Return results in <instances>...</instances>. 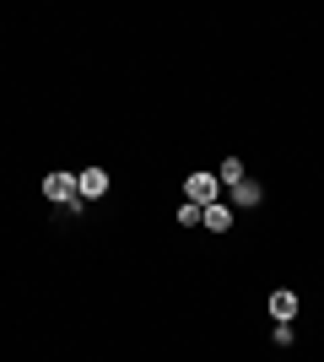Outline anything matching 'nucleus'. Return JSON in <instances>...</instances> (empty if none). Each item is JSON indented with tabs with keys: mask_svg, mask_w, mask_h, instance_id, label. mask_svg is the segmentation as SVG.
I'll return each mask as SVG.
<instances>
[{
	"mask_svg": "<svg viewBox=\"0 0 324 362\" xmlns=\"http://www.w3.org/2000/svg\"><path fill=\"white\" fill-rule=\"evenodd\" d=\"M44 195L54 200V206L81 211V184H76V173H49V179H44Z\"/></svg>",
	"mask_w": 324,
	"mask_h": 362,
	"instance_id": "obj_1",
	"label": "nucleus"
},
{
	"mask_svg": "<svg viewBox=\"0 0 324 362\" xmlns=\"http://www.w3.org/2000/svg\"><path fill=\"white\" fill-rule=\"evenodd\" d=\"M184 195H189V206H216V195H222V184H216V173H189L184 179Z\"/></svg>",
	"mask_w": 324,
	"mask_h": 362,
	"instance_id": "obj_2",
	"label": "nucleus"
},
{
	"mask_svg": "<svg viewBox=\"0 0 324 362\" xmlns=\"http://www.w3.org/2000/svg\"><path fill=\"white\" fill-rule=\"evenodd\" d=\"M76 184H81V200H103L108 195V173H103V168H87Z\"/></svg>",
	"mask_w": 324,
	"mask_h": 362,
	"instance_id": "obj_3",
	"label": "nucleus"
},
{
	"mask_svg": "<svg viewBox=\"0 0 324 362\" xmlns=\"http://www.w3.org/2000/svg\"><path fill=\"white\" fill-rule=\"evenodd\" d=\"M227 200H232V211H248V206H260V184H254V179L232 184V189H227Z\"/></svg>",
	"mask_w": 324,
	"mask_h": 362,
	"instance_id": "obj_4",
	"label": "nucleus"
},
{
	"mask_svg": "<svg viewBox=\"0 0 324 362\" xmlns=\"http://www.w3.org/2000/svg\"><path fill=\"white\" fill-rule=\"evenodd\" d=\"M200 222L211 227V233H227V227H232V206H222V200H216V206H205V211H200Z\"/></svg>",
	"mask_w": 324,
	"mask_h": 362,
	"instance_id": "obj_5",
	"label": "nucleus"
},
{
	"mask_svg": "<svg viewBox=\"0 0 324 362\" xmlns=\"http://www.w3.org/2000/svg\"><path fill=\"white\" fill-rule=\"evenodd\" d=\"M270 314H276L281 325H292V314H297V292H270Z\"/></svg>",
	"mask_w": 324,
	"mask_h": 362,
	"instance_id": "obj_6",
	"label": "nucleus"
},
{
	"mask_svg": "<svg viewBox=\"0 0 324 362\" xmlns=\"http://www.w3.org/2000/svg\"><path fill=\"white\" fill-rule=\"evenodd\" d=\"M248 173H244V163H238V157H227V163H222V173H216V184H244Z\"/></svg>",
	"mask_w": 324,
	"mask_h": 362,
	"instance_id": "obj_7",
	"label": "nucleus"
},
{
	"mask_svg": "<svg viewBox=\"0 0 324 362\" xmlns=\"http://www.w3.org/2000/svg\"><path fill=\"white\" fill-rule=\"evenodd\" d=\"M179 222H184V227H200V206H189V200H184V206H179Z\"/></svg>",
	"mask_w": 324,
	"mask_h": 362,
	"instance_id": "obj_8",
	"label": "nucleus"
}]
</instances>
